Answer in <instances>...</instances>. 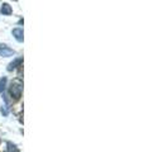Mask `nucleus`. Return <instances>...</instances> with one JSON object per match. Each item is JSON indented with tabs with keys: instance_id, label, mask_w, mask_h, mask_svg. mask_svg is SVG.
<instances>
[{
	"instance_id": "7",
	"label": "nucleus",
	"mask_w": 144,
	"mask_h": 152,
	"mask_svg": "<svg viewBox=\"0 0 144 152\" xmlns=\"http://www.w3.org/2000/svg\"><path fill=\"white\" fill-rule=\"evenodd\" d=\"M8 152H19V150L13 143H8Z\"/></svg>"
},
{
	"instance_id": "2",
	"label": "nucleus",
	"mask_w": 144,
	"mask_h": 152,
	"mask_svg": "<svg viewBox=\"0 0 144 152\" xmlns=\"http://www.w3.org/2000/svg\"><path fill=\"white\" fill-rule=\"evenodd\" d=\"M15 55V51L12 50L10 47H8L7 45H0V56L3 57H10Z\"/></svg>"
},
{
	"instance_id": "3",
	"label": "nucleus",
	"mask_w": 144,
	"mask_h": 152,
	"mask_svg": "<svg viewBox=\"0 0 144 152\" xmlns=\"http://www.w3.org/2000/svg\"><path fill=\"white\" fill-rule=\"evenodd\" d=\"M13 36L14 38L18 41V42H23V29H20V28H15V29H13Z\"/></svg>"
},
{
	"instance_id": "1",
	"label": "nucleus",
	"mask_w": 144,
	"mask_h": 152,
	"mask_svg": "<svg viewBox=\"0 0 144 152\" xmlns=\"http://www.w3.org/2000/svg\"><path fill=\"white\" fill-rule=\"evenodd\" d=\"M22 91H23V86L20 83H14L10 85V89H9V93H10L12 98L14 99H19L22 96Z\"/></svg>"
},
{
	"instance_id": "6",
	"label": "nucleus",
	"mask_w": 144,
	"mask_h": 152,
	"mask_svg": "<svg viewBox=\"0 0 144 152\" xmlns=\"http://www.w3.org/2000/svg\"><path fill=\"white\" fill-rule=\"evenodd\" d=\"M5 85H7V77L0 79V93L4 91V89H5Z\"/></svg>"
},
{
	"instance_id": "5",
	"label": "nucleus",
	"mask_w": 144,
	"mask_h": 152,
	"mask_svg": "<svg viewBox=\"0 0 144 152\" xmlns=\"http://www.w3.org/2000/svg\"><path fill=\"white\" fill-rule=\"evenodd\" d=\"M22 61H23L22 58H17L15 61H14V62H12L10 65L8 66V71H13L14 69H17V67H18V65H20V64H22Z\"/></svg>"
},
{
	"instance_id": "4",
	"label": "nucleus",
	"mask_w": 144,
	"mask_h": 152,
	"mask_svg": "<svg viewBox=\"0 0 144 152\" xmlns=\"http://www.w3.org/2000/svg\"><path fill=\"white\" fill-rule=\"evenodd\" d=\"M0 12H1L3 15H10L13 10H12V7L9 5V4L4 3L3 5H1V9H0Z\"/></svg>"
}]
</instances>
